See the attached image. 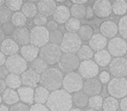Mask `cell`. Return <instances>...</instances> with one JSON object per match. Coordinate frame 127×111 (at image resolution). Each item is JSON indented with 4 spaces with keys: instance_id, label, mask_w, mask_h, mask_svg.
Instances as JSON below:
<instances>
[{
    "instance_id": "cell-1",
    "label": "cell",
    "mask_w": 127,
    "mask_h": 111,
    "mask_svg": "<svg viewBox=\"0 0 127 111\" xmlns=\"http://www.w3.org/2000/svg\"><path fill=\"white\" fill-rule=\"evenodd\" d=\"M72 106V96L64 89L52 91L46 103L49 111H69Z\"/></svg>"
},
{
    "instance_id": "cell-2",
    "label": "cell",
    "mask_w": 127,
    "mask_h": 111,
    "mask_svg": "<svg viewBox=\"0 0 127 111\" xmlns=\"http://www.w3.org/2000/svg\"><path fill=\"white\" fill-rule=\"evenodd\" d=\"M63 76V73L60 69L49 68L40 75V83L49 91H55L62 85Z\"/></svg>"
},
{
    "instance_id": "cell-3",
    "label": "cell",
    "mask_w": 127,
    "mask_h": 111,
    "mask_svg": "<svg viewBox=\"0 0 127 111\" xmlns=\"http://www.w3.org/2000/svg\"><path fill=\"white\" fill-rule=\"evenodd\" d=\"M107 92L115 99L127 96V79L126 77H114L107 84Z\"/></svg>"
},
{
    "instance_id": "cell-4",
    "label": "cell",
    "mask_w": 127,
    "mask_h": 111,
    "mask_svg": "<svg viewBox=\"0 0 127 111\" xmlns=\"http://www.w3.org/2000/svg\"><path fill=\"white\" fill-rule=\"evenodd\" d=\"M62 52L60 46L53 44H48L42 47L39 51L40 58L42 59L48 65H55L58 63L61 59Z\"/></svg>"
},
{
    "instance_id": "cell-5",
    "label": "cell",
    "mask_w": 127,
    "mask_h": 111,
    "mask_svg": "<svg viewBox=\"0 0 127 111\" xmlns=\"http://www.w3.org/2000/svg\"><path fill=\"white\" fill-rule=\"evenodd\" d=\"M82 45V41L76 33H67L63 34L62 41L60 44V49L62 52L63 51L66 54H74L79 51Z\"/></svg>"
},
{
    "instance_id": "cell-6",
    "label": "cell",
    "mask_w": 127,
    "mask_h": 111,
    "mask_svg": "<svg viewBox=\"0 0 127 111\" xmlns=\"http://www.w3.org/2000/svg\"><path fill=\"white\" fill-rule=\"evenodd\" d=\"M83 78L77 72H71L66 74L63 76L62 86L63 89L68 94H74L78 91H80L83 87Z\"/></svg>"
},
{
    "instance_id": "cell-7",
    "label": "cell",
    "mask_w": 127,
    "mask_h": 111,
    "mask_svg": "<svg viewBox=\"0 0 127 111\" xmlns=\"http://www.w3.org/2000/svg\"><path fill=\"white\" fill-rule=\"evenodd\" d=\"M49 42V31L44 26H35L30 31V43L37 48H42Z\"/></svg>"
},
{
    "instance_id": "cell-8",
    "label": "cell",
    "mask_w": 127,
    "mask_h": 111,
    "mask_svg": "<svg viewBox=\"0 0 127 111\" xmlns=\"http://www.w3.org/2000/svg\"><path fill=\"white\" fill-rule=\"evenodd\" d=\"M5 68L10 72V74L22 75L27 69L28 64L27 62L20 55H13L8 56L5 61Z\"/></svg>"
},
{
    "instance_id": "cell-9",
    "label": "cell",
    "mask_w": 127,
    "mask_h": 111,
    "mask_svg": "<svg viewBox=\"0 0 127 111\" xmlns=\"http://www.w3.org/2000/svg\"><path fill=\"white\" fill-rule=\"evenodd\" d=\"M59 67L62 72L66 74L71 72H74L80 65V60L75 54H64L62 55L59 61Z\"/></svg>"
},
{
    "instance_id": "cell-10",
    "label": "cell",
    "mask_w": 127,
    "mask_h": 111,
    "mask_svg": "<svg viewBox=\"0 0 127 111\" xmlns=\"http://www.w3.org/2000/svg\"><path fill=\"white\" fill-rule=\"evenodd\" d=\"M108 52L114 57H122L127 53V43L121 37H115L108 43Z\"/></svg>"
},
{
    "instance_id": "cell-11",
    "label": "cell",
    "mask_w": 127,
    "mask_h": 111,
    "mask_svg": "<svg viewBox=\"0 0 127 111\" xmlns=\"http://www.w3.org/2000/svg\"><path fill=\"white\" fill-rule=\"evenodd\" d=\"M78 71L80 76L82 78H85L87 80L97 76L99 75V66L94 62V61L87 60L80 62V65L78 67Z\"/></svg>"
},
{
    "instance_id": "cell-12",
    "label": "cell",
    "mask_w": 127,
    "mask_h": 111,
    "mask_svg": "<svg viewBox=\"0 0 127 111\" xmlns=\"http://www.w3.org/2000/svg\"><path fill=\"white\" fill-rule=\"evenodd\" d=\"M109 71L115 77H125L127 76V59L115 57L109 63Z\"/></svg>"
},
{
    "instance_id": "cell-13",
    "label": "cell",
    "mask_w": 127,
    "mask_h": 111,
    "mask_svg": "<svg viewBox=\"0 0 127 111\" xmlns=\"http://www.w3.org/2000/svg\"><path fill=\"white\" fill-rule=\"evenodd\" d=\"M94 16L99 18H106L112 14V3L109 0H96L92 6Z\"/></svg>"
},
{
    "instance_id": "cell-14",
    "label": "cell",
    "mask_w": 127,
    "mask_h": 111,
    "mask_svg": "<svg viewBox=\"0 0 127 111\" xmlns=\"http://www.w3.org/2000/svg\"><path fill=\"white\" fill-rule=\"evenodd\" d=\"M82 89L87 96H99L103 91V84L97 78H90L84 81Z\"/></svg>"
},
{
    "instance_id": "cell-15",
    "label": "cell",
    "mask_w": 127,
    "mask_h": 111,
    "mask_svg": "<svg viewBox=\"0 0 127 111\" xmlns=\"http://www.w3.org/2000/svg\"><path fill=\"white\" fill-rule=\"evenodd\" d=\"M20 77L22 84H24V86L25 87L34 89V88H36L37 84L40 83V74L36 73L31 69H27Z\"/></svg>"
},
{
    "instance_id": "cell-16",
    "label": "cell",
    "mask_w": 127,
    "mask_h": 111,
    "mask_svg": "<svg viewBox=\"0 0 127 111\" xmlns=\"http://www.w3.org/2000/svg\"><path fill=\"white\" fill-rule=\"evenodd\" d=\"M70 11L68 7L64 4L57 5L53 13V20L57 24H63L70 18Z\"/></svg>"
},
{
    "instance_id": "cell-17",
    "label": "cell",
    "mask_w": 127,
    "mask_h": 111,
    "mask_svg": "<svg viewBox=\"0 0 127 111\" xmlns=\"http://www.w3.org/2000/svg\"><path fill=\"white\" fill-rule=\"evenodd\" d=\"M99 32L106 39H112L118 34V25L113 21H105L99 26Z\"/></svg>"
},
{
    "instance_id": "cell-18",
    "label": "cell",
    "mask_w": 127,
    "mask_h": 111,
    "mask_svg": "<svg viewBox=\"0 0 127 111\" xmlns=\"http://www.w3.org/2000/svg\"><path fill=\"white\" fill-rule=\"evenodd\" d=\"M21 56L27 62H32L34 60L37 58L39 56L40 49L35 47L32 44H26L24 46H22L21 48Z\"/></svg>"
},
{
    "instance_id": "cell-19",
    "label": "cell",
    "mask_w": 127,
    "mask_h": 111,
    "mask_svg": "<svg viewBox=\"0 0 127 111\" xmlns=\"http://www.w3.org/2000/svg\"><path fill=\"white\" fill-rule=\"evenodd\" d=\"M56 6V2L54 0H42L39 1L36 5L37 10H39L40 14L47 17L53 15Z\"/></svg>"
},
{
    "instance_id": "cell-20",
    "label": "cell",
    "mask_w": 127,
    "mask_h": 111,
    "mask_svg": "<svg viewBox=\"0 0 127 111\" xmlns=\"http://www.w3.org/2000/svg\"><path fill=\"white\" fill-rule=\"evenodd\" d=\"M12 39L18 44V46H24L30 43V31L25 27L17 28L12 34Z\"/></svg>"
},
{
    "instance_id": "cell-21",
    "label": "cell",
    "mask_w": 127,
    "mask_h": 111,
    "mask_svg": "<svg viewBox=\"0 0 127 111\" xmlns=\"http://www.w3.org/2000/svg\"><path fill=\"white\" fill-rule=\"evenodd\" d=\"M1 52L4 56L16 55L19 51V46L12 38H6L0 44Z\"/></svg>"
},
{
    "instance_id": "cell-22",
    "label": "cell",
    "mask_w": 127,
    "mask_h": 111,
    "mask_svg": "<svg viewBox=\"0 0 127 111\" xmlns=\"http://www.w3.org/2000/svg\"><path fill=\"white\" fill-rule=\"evenodd\" d=\"M107 39L104 37L101 34L97 33L94 34L91 39L89 40V47L94 51H99L105 49V47L107 45Z\"/></svg>"
},
{
    "instance_id": "cell-23",
    "label": "cell",
    "mask_w": 127,
    "mask_h": 111,
    "mask_svg": "<svg viewBox=\"0 0 127 111\" xmlns=\"http://www.w3.org/2000/svg\"><path fill=\"white\" fill-rule=\"evenodd\" d=\"M19 100L24 104H33L34 103V89L23 86L17 89Z\"/></svg>"
},
{
    "instance_id": "cell-24",
    "label": "cell",
    "mask_w": 127,
    "mask_h": 111,
    "mask_svg": "<svg viewBox=\"0 0 127 111\" xmlns=\"http://www.w3.org/2000/svg\"><path fill=\"white\" fill-rule=\"evenodd\" d=\"M94 62L98 66L102 68H105L109 65V63L112 61V56L106 50H102V51H97L94 55Z\"/></svg>"
},
{
    "instance_id": "cell-25",
    "label": "cell",
    "mask_w": 127,
    "mask_h": 111,
    "mask_svg": "<svg viewBox=\"0 0 127 111\" xmlns=\"http://www.w3.org/2000/svg\"><path fill=\"white\" fill-rule=\"evenodd\" d=\"M88 99L89 97L83 92V91H78L74 93L72 96V102L73 104L79 110L85 109L88 106Z\"/></svg>"
},
{
    "instance_id": "cell-26",
    "label": "cell",
    "mask_w": 127,
    "mask_h": 111,
    "mask_svg": "<svg viewBox=\"0 0 127 111\" xmlns=\"http://www.w3.org/2000/svg\"><path fill=\"white\" fill-rule=\"evenodd\" d=\"M49 94V91L42 86L36 87L35 89H34V103L36 104H45Z\"/></svg>"
},
{
    "instance_id": "cell-27",
    "label": "cell",
    "mask_w": 127,
    "mask_h": 111,
    "mask_svg": "<svg viewBox=\"0 0 127 111\" xmlns=\"http://www.w3.org/2000/svg\"><path fill=\"white\" fill-rule=\"evenodd\" d=\"M21 12L24 15L26 18H34L37 14V7L35 3L32 1L24 3L21 8Z\"/></svg>"
},
{
    "instance_id": "cell-28",
    "label": "cell",
    "mask_w": 127,
    "mask_h": 111,
    "mask_svg": "<svg viewBox=\"0 0 127 111\" xmlns=\"http://www.w3.org/2000/svg\"><path fill=\"white\" fill-rule=\"evenodd\" d=\"M2 99L6 104L9 105H14L16 103H18L19 97L18 94L15 89H6L4 92L3 93L2 96Z\"/></svg>"
},
{
    "instance_id": "cell-29",
    "label": "cell",
    "mask_w": 127,
    "mask_h": 111,
    "mask_svg": "<svg viewBox=\"0 0 127 111\" xmlns=\"http://www.w3.org/2000/svg\"><path fill=\"white\" fill-rule=\"evenodd\" d=\"M112 11L116 16H125L127 11V2L125 0H115L112 3Z\"/></svg>"
},
{
    "instance_id": "cell-30",
    "label": "cell",
    "mask_w": 127,
    "mask_h": 111,
    "mask_svg": "<svg viewBox=\"0 0 127 111\" xmlns=\"http://www.w3.org/2000/svg\"><path fill=\"white\" fill-rule=\"evenodd\" d=\"M76 53H77L76 56L79 58V60H81V61L91 60L94 57V51L88 45H87V44H82Z\"/></svg>"
},
{
    "instance_id": "cell-31",
    "label": "cell",
    "mask_w": 127,
    "mask_h": 111,
    "mask_svg": "<svg viewBox=\"0 0 127 111\" xmlns=\"http://www.w3.org/2000/svg\"><path fill=\"white\" fill-rule=\"evenodd\" d=\"M4 83L6 84V87H8V89H19L22 85L20 76L15 74H9L4 79Z\"/></svg>"
},
{
    "instance_id": "cell-32",
    "label": "cell",
    "mask_w": 127,
    "mask_h": 111,
    "mask_svg": "<svg viewBox=\"0 0 127 111\" xmlns=\"http://www.w3.org/2000/svg\"><path fill=\"white\" fill-rule=\"evenodd\" d=\"M119 108V103L115 98L112 96H107L105 99H103V103H102L103 111H117Z\"/></svg>"
},
{
    "instance_id": "cell-33",
    "label": "cell",
    "mask_w": 127,
    "mask_h": 111,
    "mask_svg": "<svg viewBox=\"0 0 127 111\" xmlns=\"http://www.w3.org/2000/svg\"><path fill=\"white\" fill-rule=\"evenodd\" d=\"M77 35L81 41H89L94 36V29L89 24H83L80 26Z\"/></svg>"
},
{
    "instance_id": "cell-34",
    "label": "cell",
    "mask_w": 127,
    "mask_h": 111,
    "mask_svg": "<svg viewBox=\"0 0 127 111\" xmlns=\"http://www.w3.org/2000/svg\"><path fill=\"white\" fill-rule=\"evenodd\" d=\"M86 8L87 7L85 5L81 4H73L71 6V8L69 9L70 11V15L72 16V17L76 19H82L85 18L86 15Z\"/></svg>"
},
{
    "instance_id": "cell-35",
    "label": "cell",
    "mask_w": 127,
    "mask_h": 111,
    "mask_svg": "<svg viewBox=\"0 0 127 111\" xmlns=\"http://www.w3.org/2000/svg\"><path fill=\"white\" fill-rule=\"evenodd\" d=\"M11 24L15 27H24V25L27 23V18L24 17V15L21 11L14 12L11 17Z\"/></svg>"
},
{
    "instance_id": "cell-36",
    "label": "cell",
    "mask_w": 127,
    "mask_h": 111,
    "mask_svg": "<svg viewBox=\"0 0 127 111\" xmlns=\"http://www.w3.org/2000/svg\"><path fill=\"white\" fill-rule=\"evenodd\" d=\"M80 26H81L80 20L74 18V17H70V18L65 23L66 30H67V32H70V33H76V32H78Z\"/></svg>"
},
{
    "instance_id": "cell-37",
    "label": "cell",
    "mask_w": 127,
    "mask_h": 111,
    "mask_svg": "<svg viewBox=\"0 0 127 111\" xmlns=\"http://www.w3.org/2000/svg\"><path fill=\"white\" fill-rule=\"evenodd\" d=\"M47 69L48 64L41 58H36L31 62V69H33L34 71H35L40 75L43 73Z\"/></svg>"
},
{
    "instance_id": "cell-38",
    "label": "cell",
    "mask_w": 127,
    "mask_h": 111,
    "mask_svg": "<svg viewBox=\"0 0 127 111\" xmlns=\"http://www.w3.org/2000/svg\"><path fill=\"white\" fill-rule=\"evenodd\" d=\"M118 25V32L121 35V38L127 40V15H125L119 19Z\"/></svg>"
},
{
    "instance_id": "cell-39",
    "label": "cell",
    "mask_w": 127,
    "mask_h": 111,
    "mask_svg": "<svg viewBox=\"0 0 127 111\" xmlns=\"http://www.w3.org/2000/svg\"><path fill=\"white\" fill-rule=\"evenodd\" d=\"M102 103H103V97L99 95L91 96L88 99V106L93 110L99 111L100 109H102Z\"/></svg>"
},
{
    "instance_id": "cell-40",
    "label": "cell",
    "mask_w": 127,
    "mask_h": 111,
    "mask_svg": "<svg viewBox=\"0 0 127 111\" xmlns=\"http://www.w3.org/2000/svg\"><path fill=\"white\" fill-rule=\"evenodd\" d=\"M12 14V11H10L6 6L3 5L0 7V24H4L8 23L11 19Z\"/></svg>"
},
{
    "instance_id": "cell-41",
    "label": "cell",
    "mask_w": 127,
    "mask_h": 111,
    "mask_svg": "<svg viewBox=\"0 0 127 111\" xmlns=\"http://www.w3.org/2000/svg\"><path fill=\"white\" fill-rule=\"evenodd\" d=\"M62 37H63V33L60 30H54V31H51L49 33V41H50V44H55V45L61 44V43L62 41Z\"/></svg>"
},
{
    "instance_id": "cell-42",
    "label": "cell",
    "mask_w": 127,
    "mask_h": 111,
    "mask_svg": "<svg viewBox=\"0 0 127 111\" xmlns=\"http://www.w3.org/2000/svg\"><path fill=\"white\" fill-rule=\"evenodd\" d=\"M24 2L22 0H7L5 1V6L10 10V11H19Z\"/></svg>"
},
{
    "instance_id": "cell-43",
    "label": "cell",
    "mask_w": 127,
    "mask_h": 111,
    "mask_svg": "<svg viewBox=\"0 0 127 111\" xmlns=\"http://www.w3.org/2000/svg\"><path fill=\"white\" fill-rule=\"evenodd\" d=\"M33 23L35 24V26H43L47 24L48 23V17L42 14H36L33 19Z\"/></svg>"
},
{
    "instance_id": "cell-44",
    "label": "cell",
    "mask_w": 127,
    "mask_h": 111,
    "mask_svg": "<svg viewBox=\"0 0 127 111\" xmlns=\"http://www.w3.org/2000/svg\"><path fill=\"white\" fill-rule=\"evenodd\" d=\"M2 30H3V34L5 35H8V36H12V34L14 33V31H15V26L13 25V24H11V23L8 22L6 23V24H3V26H2Z\"/></svg>"
},
{
    "instance_id": "cell-45",
    "label": "cell",
    "mask_w": 127,
    "mask_h": 111,
    "mask_svg": "<svg viewBox=\"0 0 127 111\" xmlns=\"http://www.w3.org/2000/svg\"><path fill=\"white\" fill-rule=\"evenodd\" d=\"M9 111H30V108L28 105L20 103L12 105L11 108L9 109Z\"/></svg>"
},
{
    "instance_id": "cell-46",
    "label": "cell",
    "mask_w": 127,
    "mask_h": 111,
    "mask_svg": "<svg viewBox=\"0 0 127 111\" xmlns=\"http://www.w3.org/2000/svg\"><path fill=\"white\" fill-rule=\"evenodd\" d=\"M110 74L107 71H102L100 74L99 75V81L103 84V83H108L110 81Z\"/></svg>"
},
{
    "instance_id": "cell-47",
    "label": "cell",
    "mask_w": 127,
    "mask_h": 111,
    "mask_svg": "<svg viewBox=\"0 0 127 111\" xmlns=\"http://www.w3.org/2000/svg\"><path fill=\"white\" fill-rule=\"evenodd\" d=\"M30 111H49V109L44 104H32L30 108Z\"/></svg>"
},
{
    "instance_id": "cell-48",
    "label": "cell",
    "mask_w": 127,
    "mask_h": 111,
    "mask_svg": "<svg viewBox=\"0 0 127 111\" xmlns=\"http://www.w3.org/2000/svg\"><path fill=\"white\" fill-rule=\"evenodd\" d=\"M94 17V10H93L92 6H87L86 8V15H85V18L87 20H93Z\"/></svg>"
},
{
    "instance_id": "cell-49",
    "label": "cell",
    "mask_w": 127,
    "mask_h": 111,
    "mask_svg": "<svg viewBox=\"0 0 127 111\" xmlns=\"http://www.w3.org/2000/svg\"><path fill=\"white\" fill-rule=\"evenodd\" d=\"M47 30H51V31H54V30H58V24L56 22H55L54 20H49L48 21L47 23Z\"/></svg>"
},
{
    "instance_id": "cell-50",
    "label": "cell",
    "mask_w": 127,
    "mask_h": 111,
    "mask_svg": "<svg viewBox=\"0 0 127 111\" xmlns=\"http://www.w3.org/2000/svg\"><path fill=\"white\" fill-rule=\"evenodd\" d=\"M9 75V71L5 68V66L0 67V80H4Z\"/></svg>"
},
{
    "instance_id": "cell-51",
    "label": "cell",
    "mask_w": 127,
    "mask_h": 111,
    "mask_svg": "<svg viewBox=\"0 0 127 111\" xmlns=\"http://www.w3.org/2000/svg\"><path fill=\"white\" fill-rule=\"evenodd\" d=\"M119 107L121 109V111H127V96L121 99L119 103Z\"/></svg>"
},
{
    "instance_id": "cell-52",
    "label": "cell",
    "mask_w": 127,
    "mask_h": 111,
    "mask_svg": "<svg viewBox=\"0 0 127 111\" xmlns=\"http://www.w3.org/2000/svg\"><path fill=\"white\" fill-rule=\"evenodd\" d=\"M6 89V84L4 83V80H0V95L3 94Z\"/></svg>"
},
{
    "instance_id": "cell-53",
    "label": "cell",
    "mask_w": 127,
    "mask_h": 111,
    "mask_svg": "<svg viewBox=\"0 0 127 111\" xmlns=\"http://www.w3.org/2000/svg\"><path fill=\"white\" fill-rule=\"evenodd\" d=\"M73 3V4H81V5H85L87 3V0H72L71 1Z\"/></svg>"
},
{
    "instance_id": "cell-54",
    "label": "cell",
    "mask_w": 127,
    "mask_h": 111,
    "mask_svg": "<svg viewBox=\"0 0 127 111\" xmlns=\"http://www.w3.org/2000/svg\"><path fill=\"white\" fill-rule=\"evenodd\" d=\"M5 61H6V57H5V56L0 51V67L4 65Z\"/></svg>"
},
{
    "instance_id": "cell-55",
    "label": "cell",
    "mask_w": 127,
    "mask_h": 111,
    "mask_svg": "<svg viewBox=\"0 0 127 111\" xmlns=\"http://www.w3.org/2000/svg\"><path fill=\"white\" fill-rule=\"evenodd\" d=\"M4 39H5V36H4V34H3L2 29L0 28V44L3 43V41L4 40Z\"/></svg>"
},
{
    "instance_id": "cell-56",
    "label": "cell",
    "mask_w": 127,
    "mask_h": 111,
    "mask_svg": "<svg viewBox=\"0 0 127 111\" xmlns=\"http://www.w3.org/2000/svg\"><path fill=\"white\" fill-rule=\"evenodd\" d=\"M0 111H9V108L4 104H0Z\"/></svg>"
},
{
    "instance_id": "cell-57",
    "label": "cell",
    "mask_w": 127,
    "mask_h": 111,
    "mask_svg": "<svg viewBox=\"0 0 127 111\" xmlns=\"http://www.w3.org/2000/svg\"><path fill=\"white\" fill-rule=\"evenodd\" d=\"M4 4H5V1H4V0H0V7L3 6Z\"/></svg>"
},
{
    "instance_id": "cell-58",
    "label": "cell",
    "mask_w": 127,
    "mask_h": 111,
    "mask_svg": "<svg viewBox=\"0 0 127 111\" xmlns=\"http://www.w3.org/2000/svg\"><path fill=\"white\" fill-rule=\"evenodd\" d=\"M69 111H81V110H79V109L75 108V109H71Z\"/></svg>"
},
{
    "instance_id": "cell-59",
    "label": "cell",
    "mask_w": 127,
    "mask_h": 111,
    "mask_svg": "<svg viewBox=\"0 0 127 111\" xmlns=\"http://www.w3.org/2000/svg\"><path fill=\"white\" fill-rule=\"evenodd\" d=\"M85 111H98V110H93V109H87V110H86Z\"/></svg>"
},
{
    "instance_id": "cell-60",
    "label": "cell",
    "mask_w": 127,
    "mask_h": 111,
    "mask_svg": "<svg viewBox=\"0 0 127 111\" xmlns=\"http://www.w3.org/2000/svg\"><path fill=\"white\" fill-rule=\"evenodd\" d=\"M2 101H3V99H2V96H1V95H0V104H1Z\"/></svg>"
}]
</instances>
